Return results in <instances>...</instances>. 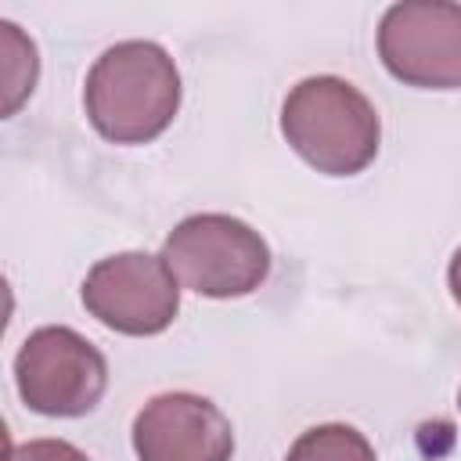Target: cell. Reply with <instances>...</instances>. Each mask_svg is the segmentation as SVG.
<instances>
[{"instance_id": "cell-1", "label": "cell", "mask_w": 461, "mask_h": 461, "mask_svg": "<svg viewBox=\"0 0 461 461\" xmlns=\"http://www.w3.org/2000/svg\"><path fill=\"white\" fill-rule=\"evenodd\" d=\"M83 104L90 126L104 140L148 144L180 108V72L158 43L122 40L86 72Z\"/></svg>"}, {"instance_id": "cell-2", "label": "cell", "mask_w": 461, "mask_h": 461, "mask_svg": "<svg viewBox=\"0 0 461 461\" xmlns=\"http://www.w3.org/2000/svg\"><path fill=\"white\" fill-rule=\"evenodd\" d=\"M281 133L303 162L328 176H353L378 155L382 122L375 104L339 76L295 83L281 104Z\"/></svg>"}, {"instance_id": "cell-3", "label": "cell", "mask_w": 461, "mask_h": 461, "mask_svg": "<svg viewBox=\"0 0 461 461\" xmlns=\"http://www.w3.org/2000/svg\"><path fill=\"white\" fill-rule=\"evenodd\" d=\"M162 259L184 288L209 299L249 295L270 274V249L259 230L227 212L180 220L162 245Z\"/></svg>"}, {"instance_id": "cell-4", "label": "cell", "mask_w": 461, "mask_h": 461, "mask_svg": "<svg viewBox=\"0 0 461 461\" xmlns=\"http://www.w3.org/2000/svg\"><path fill=\"white\" fill-rule=\"evenodd\" d=\"M18 396L29 411L47 418H79L94 411L108 389V364L101 349L72 328H36L14 357Z\"/></svg>"}, {"instance_id": "cell-5", "label": "cell", "mask_w": 461, "mask_h": 461, "mask_svg": "<svg viewBox=\"0 0 461 461\" xmlns=\"http://www.w3.org/2000/svg\"><path fill=\"white\" fill-rule=\"evenodd\" d=\"M378 58L407 86H461V4L403 0L378 22Z\"/></svg>"}, {"instance_id": "cell-6", "label": "cell", "mask_w": 461, "mask_h": 461, "mask_svg": "<svg viewBox=\"0 0 461 461\" xmlns=\"http://www.w3.org/2000/svg\"><path fill=\"white\" fill-rule=\"evenodd\" d=\"M83 306L122 335H158L180 310V281L162 256L119 252L97 259L83 277Z\"/></svg>"}, {"instance_id": "cell-7", "label": "cell", "mask_w": 461, "mask_h": 461, "mask_svg": "<svg viewBox=\"0 0 461 461\" xmlns=\"http://www.w3.org/2000/svg\"><path fill=\"white\" fill-rule=\"evenodd\" d=\"M140 461H230L234 429L227 414L198 393H162L133 418Z\"/></svg>"}, {"instance_id": "cell-8", "label": "cell", "mask_w": 461, "mask_h": 461, "mask_svg": "<svg viewBox=\"0 0 461 461\" xmlns=\"http://www.w3.org/2000/svg\"><path fill=\"white\" fill-rule=\"evenodd\" d=\"M285 461H375V447L353 425H313L285 454Z\"/></svg>"}, {"instance_id": "cell-9", "label": "cell", "mask_w": 461, "mask_h": 461, "mask_svg": "<svg viewBox=\"0 0 461 461\" xmlns=\"http://www.w3.org/2000/svg\"><path fill=\"white\" fill-rule=\"evenodd\" d=\"M0 32H4V54H7V61H4V115H14L18 112V104L32 94V83H36V47H32V40H25L22 32H18V25H11V22H0Z\"/></svg>"}, {"instance_id": "cell-10", "label": "cell", "mask_w": 461, "mask_h": 461, "mask_svg": "<svg viewBox=\"0 0 461 461\" xmlns=\"http://www.w3.org/2000/svg\"><path fill=\"white\" fill-rule=\"evenodd\" d=\"M7 461H90L79 447L65 439H29L7 454Z\"/></svg>"}, {"instance_id": "cell-11", "label": "cell", "mask_w": 461, "mask_h": 461, "mask_svg": "<svg viewBox=\"0 0 461 461\" xmlns=\"http://www.w3.org/2000/svg\"><path fill=\"white\" fill-rule=\"evenodd\" d=\"M447 285H450V295H454V303L461 306V249L454 252V259H450V270H447Z\"/></svg>"}, {"instance_id": "cell-12", "label": "cell", "mask_w": 461, "mask_h": 461, "mask_svg": "<svg viewBox=\"0 0 461 461\" xmlns=\"http://www.w3.org/2000/svg\"><path fill=\"white\" fill-rule=\"evenodd\" d=\"M457 403H461V393H457Z\"/></svg>"}]
</instances>
